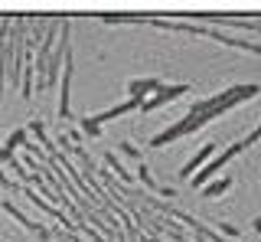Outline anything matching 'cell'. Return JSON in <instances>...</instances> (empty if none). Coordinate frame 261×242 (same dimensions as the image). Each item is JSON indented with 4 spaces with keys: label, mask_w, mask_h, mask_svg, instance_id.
Returning <instances> with one entry per match:
<instances>
[{
    "label": "cell",
    "mask_w": 261,
    "mask_h": 242,
    "mask_svg": "<svg viewBox=\"0 0 261 242\" xmlns=\"http://www.w3.org/2000/svg\"><path fill=\"white\" fill-rule=\"evenodd\" d=\"M105 164H108V167H111V171H114V174H118V177H121V180H124V183H127V187H134V177H130V171H124V167H121V160H118V157H114V154H111V151H108V154H105Z\"/></svg>",
    "instance_id": "obj_8"
},
{
    "label": "cell",
    "mask_w": 261,
    "mask_h": 242,
    "mask_svg": "<svg viewBox=\"0 0 261 242\" xmlns=\"http://www.w3.org/2000/svg\"><path fill=\"white\" fill-rule=\"evenodd\" d=\"M190 92V85L186 82H173V85H160L157 92L150 95L144 105H141V111H157V108H163V105H170V102H176V99H183V95Z\"/></svg>",
    "instance_id": "obj_3"
},
{
    "label": "cell",
    "mask_w": 261,
    "mask_h": 242,
    "mask_svg": "<svg viewBox=\"0 0 261 242\" xmlns=\"http://www.w3.org/2000/svg\"><path fill=\"white\" fill-rule=\"evenodd\" d=\"M232 183H235V177H222V180H212L202 187V197L206 200H216V197H225L228 190H232Z\"/></svg>",
    "instance_id": "obj_7"
},
{
    "label": "cell",
    "mask_w": 261,
    "mask_h": 242,
    "mask_svg": "<svg viewBox=\"0 0 261 242\" xmlns=\"http://www.w3.org/2000/svg\"><path fill=\"white\" fill-rule=\"evenodd\" d=\"M251 229H255V232H261V216H258V220H251Z\"/></svg>",
    "instance_id": "obj_12"
},
{
    "label": "cell",
    "mask_w": 261,
    "mask_h": 242,
    "mask_svg": "<svg viewBox=\"0 0 261 242\" xmlns=\"http://www.w3.org/2000/svg\"><path fill=\"white\" fill-rule=\"evenodd\" d=\"M141 105L144 102H137V99H124L121 105H114V108H105V111H98V115L82 118L79 121V134H85V138H98V134H101V125H108V121L121 118V115H127V111H141Z\"/></svg>",
    "instance_id": "obj_2"
},
{
    "label": "cell",
    "mask_w": 261,
    "mask_h": 242,
    "mask_svg": "<svg viewBox=\"0 0 261 242\" xmlns=\"http://www.w3.org/2000/svg\"><path fill=\"white\" fill-rule=\"evenodd\" d=\"M216 151H219V141H206V144H202V148L196 151V154H193V157H190V160H186V164L176 171V180H190V174H196L199 167H206Z\"/></svg>",
    "instance_id": "obj_4"
},
{
    "label": "cell",
    "mask_w": 261,
    "mask_h": 242,
    "mask_svg": "<svg viewBox=\"0 0 261 242\" xmlns=\"http://www.w3.org/2000/svg\"><path fill=\"white\" fill-rule=\"evenodd\" d=\"M137 177H141V183L147 190H153V193H160V183L150 177V171H147V164H137Z\"/></svg>",
    "instance_id": "obj_9"
},
{
    "label": "cell",
    "mask_w": 261,
    "mask_h": 242,
    "mask_svg": "<svg viewBox=\"0 0 261 242\" xmlns=\"http://www.w3.org/2000/svg\"><path fill=\"white\" fill-rule=\"evenodd\" d=\"M163 82L160 79H130L127 82V99H137V102H147L153 92H157Z\"/></svg>",
    "instance_id": "obj_6"
},
{
    "label": "cell",
    "mask_w": 261,
    "mask_h": 242,
    "mask_svg": "<svg viewBox=\"0 0 261 242\" xmlns=\"http://www.w3.org/2000/svg\"><path fill=\"white\" fill-rule=\"evenodd\" d=\"M219 229H222L225 236H239V232H242L239 226H232V223H219Z\"/></svg>",
    "instance_id": "obj_11"
},
{
    "label": "cell",
    "mask_w": 261,
    "mask_h": 242,
    "mask_svg": "<svg viewBox=\"0 0 261 242\" xmlns=\"http://www.w3.org/2000/svg\"><path fill=\"white\" fill-rule=\"evenodd\" d=\"M72 72H75V66H72V50L65 53L62 59V88H59V118L69 121L72 108H69V92H72Z\"/></svg>",
    "instance_id": "obj_5"
},
{
    "label": "cell",
    "mask_w": 261,
    "mask_h": 242,
    "mask_svg": "<svg viewBox=\"0 0 261 242\" xmlns=\"http://www.w3.org/2000/svg\"><path fill=\"white\" fill-rule=\"evenodd\" d=\"M118 151H124V157H127V160H137V164H144V154H141V151H137L130 141H121V144H118Z\"/></svg>",
    "instance_id": "obj_10"
},
{
    "label": "cell",
    "mask_w": 261,
    "mask_h": 242,
    "mask_svg": "<svg viewBox=\"0 0 261 242\" xmlns=\"http://www.w3.org/2000/svg\"><path fill=\"white\" fill-rule=\"evenodd\" d=\"M255 95H261V85L258 82H245V85H228L219 95H209V99H196L190 105V111H186L179 121H173L170 128H163L160 134H153V138H150V151L167 148V144L186 138V134H196L199 128H206L209 121H216V118H222L225 111H232V108H239V105L251 102Z\"/></svg>",
    "instance_id": "obj_1"
}]
</instances>
